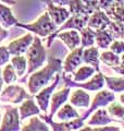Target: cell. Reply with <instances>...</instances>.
Masks as SVG:
<instances>
[{
  "instance_id": "obj_1",
  "label": "cell",
  "mask_w": 124,
  "mask_h": 131,
  "mask_svg": "<svg viewBox=\"0 0 124 131\" xmlns=\"http://www.w3.org/2000/svg\"><path fill=\"white\" fill-rule=\"evenodd\" d=\"M62 68V59L56 58L53 56L48 57V62L44 68H41L39 71L33 72L30 80H28V90L32 95L38 93L41 89H44L46 85L50 82V80L55 77L57 73L61 72Z\"/></svg>"
},
{
  "instance_id": "obj_2",
  "label": "cell",
  "mask_w": 124,
  "mask_h": 131,
  "mask_svg": "<svg viewBox=\"0 0 124 131\" xmlns=\"http://www.w3.org/2000/svg\"><path fill=\"white\" fill-rule=\"evenodd\" d=\"M25 54L27 59V75H30L38 70L40 67H43L45 61L47 60V50L43 46L41 39L38 37V35L34 36L33 43Z\"/></svg>"
},
{
  "instance_id": "obj_3",
  "label": "cell",
  "mask_w": 124,
  "mask_h": 131,
  "mask_svg": "<svg viewBox=\"0 0 124 131\" xmlns=\"http://www.w3.org/2000/svg\"><path fill=\"white\" fill-rule=\"evenodd\" d=\"M16 26L25 28V30L33 32L34 34L40 36V37H47V36L51 35L55 32L58 25H56L53 21L51 20L50 15L48 12H45L43 15H40L35 22H33L31 24H23V23H16Z\"/></svg>"
},
{
  "instance_id": "obj_4",
  "label": "cell",
  "mask_w": 124,
  "mask_h": 131,
  "mask_svg": "<svg viewBox=\"0 0 124 131\" xmlns=\"http://www.w3.org/2000/svg\"><path fill=\"white\" fill-rule=\"evenodd\" d=\"M63 81L65 83V86L69 88H81L84 90H88V91H100V90L105 86L106 81H105V74L99 71L97 74H95L93 79L89 81L85 82V83H80L74 80H71V78L69 77L68 73H63Z\"/></svg>"
},
{
  "instance_id": "obj_5",
  "label": "cell",
  "mask_w": 124,
  "mask_h": 131,
  "mask_svg": "<svg viewBox=\"0 0 124 131\" xmlns=\"http://www.w3.org/2000/svg\"><path fill=\"white\" fill-rule=\"evenodd\" d=\"M113 101H115V95H114V92L112 91H100L97 93V95L95 96L94 101L92 105L88 107L87 112H86L83 116L81 117L83 120H86L87 118L92 115L95 110H97L98 108L100 107H105V106H108L110 103H112Z\"/></svg>"
},
{
  "instance_id": "obj_6",
  "label": "cell",
  "mask_w": 124,
  "mask_h": 131,
  "mask_svg": "<svg viewBox=\"0 0 124 131\" xmlns=\"http://www.w3.org/2000/svg\"><path fill=\"white\" fill-rule=\"evenodd\" d=\"M59 81H60V72L55 75V81L52 82V84H50L47 88L41 89L38 93H36L35 98L41 112L47 113L49 103H50V100H51V95L53 94V91L56 90V88L58 86V84H59Z\"/></svg>"
},
{
  "instance_id": "obj_7",
  "label": "cell",
  "mask_w": 124,
  "mask_h": 131,
  "mask_svg": "<svg viewBox=\"0 0 124 131\" xmlns=\"http://www.w3.org/2000/svg\"><path fill=\"white\" fill-rule=\"evenodd\" d=\"M39 117L44 121H46L48 125L52 127L53 131H72V130H80L82 127H84V120L81 117H77L75 119L68 120V121H62L60 124L58 122H53L52 119L47 115H41L39 114Z\"/></svg>"
},
{
  "instance_id": "obj_8",
  "label": "cell",
  "mask_w": 124,
  "mask_h": 131,
  "mask_svg": "<svg viewBox=\"0 0 124 131\" xmlns=\"http://www.w3.org/2000/svg\"><path fill=\"white\" fill-rule=\"evenodd\" d=\"M0 97H1V100L5 101V102H9V103H13V104H19V103H22L24 100H27V98H30L32 96L30 94H27L23 88L19 86V85L9 84V86L3 90V92L1 93Z\"/></svg>"
},
{
  "instance_id": "obj_9",
  "label": "cell",
  "mask_w": 124,
  "mask_h": 131,
  "mask_svg": "<svg viewBox=\"0 0 124 131\" xmlns=\"http://www.w3.org/2000/svg\"><path fill=\"white\" fill-rule=\"evenodd\" d=\"M20 128V112L19 108L8 107L3 116L0 131H19Z\"/></svg>"
},
{
  "instance_id": "obj_10",
  "label": "cell",
  "mask_w": 124,
  "mask_h": 131,
  "mask_svg": "<svg viewBox=\"0 0 124 131\" xmlns=\"http://www.w3.org/2000/svg\"><path fill=\"white\" fill-rule=\"evenodd\" d=\"M44 1L46 2V5H47V12L49 13L51 20L56 25L60 26L61 24H63L70 16H71L70 11L68 9H65L64 7L56 6V5H53L51 1H49V0H44Z\"/></svg>"
},
{
  "instance_id": "obj_11",
  "label": "cell",
  "mask_w": 124,
  "mask_h": 131,
  "mask_svg": "<svg viewBox=\"0 0 124 131\" xmlns=\"http://www.w3.org/2000/svg\"><path fill=\"white\" fill-rule=\"evenodd\" d=\"M111 20L108 14L106 13L105 10H97L94 11L92 14H90L88 22H87V26L92 27L93 30L97 31V30H106L108 28L109 25L111 24Z\"/></svg>"
},
{
  "instance_id": "obj_12",
  "label": "cell",
  "mask_w": 124,
  "mask_h": 131,
  "mask_svg": "<svg viewBox=\"0 0 124 131\" xmlns=\"http://www.w3.org/2000/svg\"><path fill=\"white\" fill-rule=\"evenodd\" d=\"M33 39H34V36H33L32 33H27L24 36L20 38H16L14 40L8 45V49H9L11 55H23L24 52H26V50L28 49V47L32 45Z\"/></svg>"
},
{
  "instance_id": "obj_13",
  "label": "cell",
  "mask_w": 124,
  "mask_h": 131,
  "mask_svg": "<svg viewBox=\"0 0 124 131\" xmlns=\"http://www.w3.org/2000/svg\"><path fill=\"white\" fill-rule=\"evenodd\" d=\"M83 50H84V47L80 46L71 50V52L68 55L67 59L64 60V63H63V70L65 73H73L74 70L82 64Z\"/></svg>"
},
{
  "instance_id": "obj_14",
  "label": "cell",
  "mask_w": 124,
  "mask_h": 131,
  "mask_svg": "<svg viewBox=\"0 0 124 131\" xmlns=\"http://www.w3.org/2000/svg\"><path fill=\"white\" fill-rule=\"evenodd\" d=\"M70 92H71V88L65 86L64 89H62L61 91L56 92L51 95V105H50V114H49V117L52 118L56 115V113L58 112V109L63 104H65V102L68 101V97L70 95Z\"/></svg>"
},
{
  "instance_id": "obj_15",
  "label": "cell",
  "mask_w": 124,
  "mask_h": 131,
  "mask_svg": "<svg viewBox=\"0 0 124 131\" xmlns=\"http://www.w3.org/2000/svg\"><path fill=\"white\" fill-rule=\"evenodd\" d=\"M56 37L61 39L70 50H73V49L81 46V34L76 30L68 31V32L62 31L58 33Z\"/></svg>"
},
{
  "instance_id": "obj_16",
  "label": "cell",
  "mask_w": 124,
  "mask_h": 131,
  "mask_svg": "<svg viewBox=\"0 0 124 131\" xmlns=\"http://www.w3.org/2000/svg\"><path fill=\"white\" fill-rule=\"evenodd\" d=\"M112 121H115V119H113L110 116L108 110L102 109V107H100L97 110H95V113L92 115L90 119L87 121V125L88 126H107L111 124Z\"/></svg>"
},
{
  "instance_id": "obj_17",
  "label": "cell",
  "mask_w": 124,
  "mask_h": 131,
  "mask_svg": "<svg viewBox=\"0 0 124 131\" xmlns=\"http://www.w3.org/2000/svg\"><path fill=\"white\" fill-rule=\"evenodd\" d=\"M99 60H100V54H99V49L97 47L90 46L86 47V49L83 50V62L94 67L97 72L100 71Z\"/></svg>"
},
{
  "instance_id": "obj_18",
  "label": "cell",
  "mask_w": 124,
  "mask_h": 131,
  "mask_svg": "<svg viewBox=\"0 0 124 131\" xmlns=\"http://www.w3.org/2000/svg\"><path fill=\"white\" fill-rule=\"evenodd\" d=\"M19 112H20V119L24 120V119H26L27 117L39 115L40 108L38 105H36L35 101L33 100V97H30V98H27L26 101H24V103L20 106Z\"/></svg>"
},
{
  "instance_id": "obj_19",
  "label": "cell",
  "mask_w": 124,
  "mask_h": 131,
  "mask_svg": "<svg viewBox=\"0 0 124 131\" xmlns=\"http://www.w3.org/2000/svg\"><path fill=\"white\" fill-rule=\"evenodd\" d=\"M70 103L75 107L88 108L90 106V96L88 93L84 91V89H78L72 93L70 97Z\"/></svg>"
},
{
  "instance_id": "obj_20",
  "label": "cell",
  "mask_w": 124,
  "mask_h": 131,
  "mask_svg": "<svg viewBox=\"0 0 124 131\" xmlns=\"http://www.w3.org/2000/svg\"><path fill=\"white\" fill-rule=\"evenodd\" d=\"M18 23V19L12 13L9 7L0 3V25L5 28H9Z\"/></svg>"
},
{
  "instance_id": "obj_21",
  "label": "cell",
  "mask_w": 124,
  "mask_h": 131,
  "mask_svg": "<svg viewBox=\"0 0 124 131\" xmlns=\"http://www.w3.org/2000/svg\"><path fill=\"white\" fill-rule=\"evenodd\" d=\"M113 40H114L113 35L111 34L108 28H106V30H97L96 31L95 43L97 44L98 48H101V49L109 48V46L111 45V43H112Z\"/></svg>"
},
{
  "instance_id": "obj_22",
  "label": "cell",
  "mask_w": 124,
  "mask_h": 131,
  "mask_svg": "<svg viewBox=\"0 0 124 131\" xmlns=\"http://www.w3.org/2000/svg\"><path fill=\"white\" fill-rule=\"evenodd\" d=\"M56 116L61 121H68V120H72L80 117V115L76 112V109H74L72 104H63L58 109V112L56 113Z\"/></svg>"
},
{
  "instance_id": "obj_23",
  "label": "cell",
  "mask_w": 124,
  "mask_h": 131,
  "mask_svg": "<svg viewBox=\"0 0 124 131\" xmlns=\"http://www.w3.org/2000/svg\"><path fill=\"white\" fill-rule=\"evenodd\" d=\"M69 11L72 15H90L94 12L82 0H71L69 3Z\"/></svg>"
},
{
  "instance_id": "obj_24",
  "label": "cell",
  "mask_w": 124,
  "mask_h": 131,
  "mask_svg": "<svg viewBox=\"0 0 124 131\" xmlns=\"http://www.w3.org/2000/svg\"><path fill=\"white\" fill-rule=\"evenodd\" d=\"M81 34V46L82 47H90L95 44V36H96V31L93 30L89 26L83 27L80 31Z\"/></svg>"
},
{
  "instance_id": "obj_25",
  "label": "cell",
  "mask_w": 124,
  "mask_h": 131,
  "mask_svg": "<svg viewBox=\"0 0 124 131\" xmlns=\"http://www.w3.org/2000/svg\"><path fill=\"white\" fill-rule=\"evenodd\" d=\"M106 13L111 20L120 21L124 24V5H120L118 2H113L108 10H106Z\"/></svg>"
},
{
  "instance_id": "obj_26",
  "label": "cell",
  "mask_w": 124,
  "mask_h": 131,
  "mask_svg": "<svg viewBox=\"0 0 124 131\" xmlns=\"http://www.w3.org/2000/svg\"><path fill=\"white\" fill-rule=\"evenodd\" d=\"M96 69L92 66H83L78 70L74 73V81L76 82H83L88 80L89 78H92L95 73H96Z\"/></svg>"
},
{
  "instance_id": "obj_27",
  "label": "cell",
  "mask_w": 124,
  "mask_h": 131,
  "mask_svg": "<svg viewBox=\"0 0 124 131\" xmlns=\"http://www.w3.org/2000/svg\"><path fill=\"white\" fill-rule=\"evenodd\" d=\"M11 63H12V66H13L16 74H18L19 77H22L24 73H25L26 68H27L26 57H24L22 55H15L14 57H12Z\"/></svg>"
},
{
  "instance_id": "obj_28",
  "label": "cell",
  "mask_w": 124,
  "mask_h": 131,
  "mask_svg": "<svg viewBox=\"0 0 124 131\" xmlns=\"http://www.w3.org/2000/svg\"><path fill=\"white\" fill-rule=\"evenodd\" d=\"M21 130L22 131H48L49 128H48L47 122L45 124L38 117H33L31 118L30 122L26 126H24Z\"/></svg>"
},
{
  "instance_id": "obj_29",
  "label": "cell",
  "mask_w": 124,
  "mask_h": 131,
  "mask_svg": "<svg viewBox=\"0 0 124 131\" xmlns=\"http://www.w3.org/2000/svg\"><path fill=\"white\" fill-rule=\"evenodd\" d=\"M106 85L112 92H124V78H114L105 75Z\"/></svg>"
},
{
  "instance_id": "obj_30",
  "label": "cell",
  "mask_w": 124,
  "mask_h": 131,
  "mask_svg": "<svg viewBox=\"0 0 124 131\" xmlns=\"http://www.w3.org/2000/svg\"><path fill=\"white\" fill-rule=\"evenodd\" d=\"M107 110L111 117L118 118V121H124V106L122 104L118 103V102L113 101L112 103H110L107 107Z\"/></svg>"
},
{
  "instance_id": "obj_31",
  "label": "cell",
  "mask_w": 124,
  "mask_h": 131,
  "mask_svg": "<svg viewBox=\"0 0 124 131\" xmlns=\"http://www.w3.org/2000/svg\"><path fill=\"white\" fill-rule=\"evenodd\" d=\"M100 61L102 63H105L106 66H108V67L112 68L114 66L120 64V57L119 55L114 54L113 51L106 50L100 54Z\"/></svg>"
},
{
  "instance_id": "obj_32",
  "label": "cell",
  "mask_w": 124,
  "mask_h": 131,
  "mask_svg": "<svg viewBox=\"0 0 124 131\" xmlns=\"http://www.w3.org/2000/svg\"><path fill=\"white\" fill-rule=\"evenodd\" d=\"M2 73H3L2 78H3V81H5L6 84L9 85V84H12V83H14V82L18 81V74H16L12 63L6 64Z\"/></svg>"
},
{
  "instance_id": "obj_33",
  "label": "cell",
  "mask_w": 124,
  "mask_h": 131,
  "mask_svg": "<svg viewBox=\"0 0 124 131\" xmlns=\"http://www.w3.org/2000/svg\"><path fill=\"white\" fill-rule=\"evenodd\" d=\"M108 30L110 31V33L113 35L114 39H120L122 38V36L124 34V24L120 21H114L112 20L111 24L109 25Z\"/></svg>"
},
{
  "instance_id": "obj_34",
  "label": "cell",
  "mask_w": 124,
  "mask_h": 131,
  "mask_svg": "<svg viewBox=\"0 0 124 131\" xmlns=\"http://www.w3.org/2000/svg\"><path fill=\"white\" fill-rule=\"evenodd\" d=\"M110 50L117 55H121L124 52V40H113L109 46Z\"/></svg>"
},
{
  "instance_id": "obj_35",
  "label": "cell",
  "mask_w": 124,
  "mask_h": 131,
  "mask_svg": "<svg viewBox=\"0 0 124 131\" xmlns=\"http://www.w3.org/2000/svg\"><path fill=\"white\" fill-rule=\"evenodd\" d=\"M10 51L8 47L5 46H1L0 47V67L3 64H6L8 61L10 60Z\"/></svg>"
},
{
  "instance_id": "obj_36",
  "label": "cell",
  "mask_w": 124,
  "mask_h": 131,
  "mask_svg": "<svg viewBox=\"0 0 124 131\" xmlns=\"http://www.w3.org/2000/svg\"><path fill=\"white\" fill-rule=\"evenodd\" d=\"M82 131H119L121 130L118 127H98V128H90V127H85L82 128Z\"/></svg>"
},
{
  "instance_id": "obj_37",
  "label": "cell",
  "mask_w": 124,
  "mask_h": 131,
  "mask_svg": "<svg viewBox=\"0 0 124 131\" xmlns=\"http://www.w3.org/2000/svg\"><path fill=\"white\" fill-rule=\"evenodd\" d=\"M82 1L84 2L88 8H90L92 10H94V11L100 10V7H99V3H98V0H82Z\"/></svg>"
},
{
  "instance_id": "obj_38",
  "label": "cell",
  "mask_w": 124,
  "mask_h": 131,
  "mask_svg": "<svg viewBox=\"0 0 124 131\" xmlns=\"http://www.w3.org/2000/svg\"><path fill=\"white\" fill-rule=\"evenodd\" d=\"M114 2V0H98L99 7H100L101 10H108L109 8L112 6V3Z\"/></svg>"
},
{
  "instance_id": "obj_39",
  "label": "cell",
  "mask_w": 124,
  "mask_h": 131,
  "mask_svg": "<svg viewBox=\"0 0 124 131\" xmlns=\"http://www.w3.org/2000/svg\"><path fill=\"white\" fill-rule=\"evenodd\" d=\"M49 1H51L53 5H56V6L65 7V6H69V3L71 0H49Z\"/></svg>"
},
{
  "instance_id": "obj_40",
  "label": "cell",
  "mask_w": 124,
  "mask_h": 131,
  "mask_svg": "<svg viewBox=\"0 0 124 131\" xmlns=\"http://www.w3.org/2000/svg\"><path fill=\"white\" fill-rule=\"evenodd\" d=\"M112 70H114L117 73H119V74H121V75H123L124 77V64H118V66H114V67H112L111 68Z\"/></svg>"
},
{
  "instance_id": "obj_41",
  "label": "cell",
  "mask_w": 124,
  "mask_h": 131,
  "mask_svg": "<svg viewBox=\"0 0 124 131\" xmlns=\"http://www.w3.org/2000/svg\"><path fill=\"white\" fill-rule=\"evenodd\" d=\"M1 69H0V92H1L2 91V86H3V82H5V81H3V78H2V74H1Z\"/></svg>"
},
{
  "instance_id": "obj_42",
  "label": "cell",
  "mask_w": 124,
  "mask_h": 131,
  "mask_svg": "<svg viewBox=\"0 0 124 131\" xmlns=\"http://www.w3.org/2000/svg\"><path fill=\"white\" fill-rule=\"evenodd\" d=\"M0 1L7 3V5H15V1L14 0H0Z\"/></svg>"
},
{
  "instance_id": "obj_43",
  "label": "cell",
  "mask_w": 124,
  "mask_h": 131,
  "mask_svg": "<svg viewBox=\"0 0 124 131\" xmlns=\"http://www.w3.org/2000/svg\"><path fill=\"white\" fill-rule=\"evenodd\" d=\"M120 102H121V104L124 106V93L120 95Z\"/></svg>"
},
{
  "instance_id": "obj_44",
  "label": "cell",
  "mask_w": 124,
  "mask_h": 131,
  "mask_svg": "<svg viewBox=\"0 0 124 131\" xmlns=\"http://www.w3.org/2000/svg\"><path fill=\"white\" fill-rule=\"evenodd\" d=\"M120 63L121 64H124V52L122 54V57H121V60H120Z\"/></svg>"
},
{
  "instance_id": "obj_45",
  "label": "cell",
  "mask_w": 124,
  "mask_h": 131,
  "mask_svg": "<svg viewBox=\"0 0 124 131\" xmlns=\"http://www.w3.org/2000/svg\"><path fill=\"white\" fill-rule=\"evenodd\" d=\"M114 1L120 3V5H124V0H114Z\"/></svg>"
},
{
  "instance_id": "obj_46",
  "label": "cell",
  "mask_w": 124,
  "mask_h": 131,
  "mask_svg": "<svg viewBox=\"0 0 124 131\" xmlns=\"http://www.w3.org/2000/svg\"><path fill=\"white\" fill-rule=\"evenodd\" d=\"M121 124H122V127L124 128V121H121Z\"/></svg>"
},
{
  "instance_id": "obj_47",
  "label": "cell",
  "mask_w": 124,
  "mask_h": 131,
  "mask_svg": "<svg viewBox=\"0 0 124 131\" xmlns=\"http://www.w3.org/2000/svg\"><path fill=\"white\" fill-rule=\"evenodd\" d=\"M122 39H124V34H123V36H122Z\"/></svg>"
},
{
  "instance_id": "obj_48",
  "label": "cell",
  "mask_w": 124,
  "mask_h": 131,
  "mask_svg": "<svg viewBox=\"0 0 124 131\" xmlns=\"http://www.w3.org/2000/svg\"><path fill=\"white\" fill-rule=\"evenodd\" d=\"M0 119H1V113H0Z\"/></svg>"
}]
</instances>
